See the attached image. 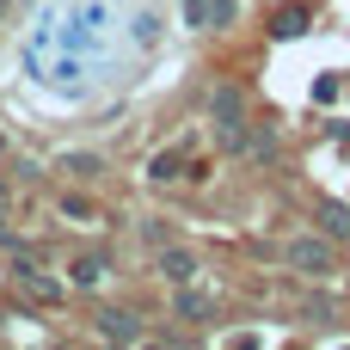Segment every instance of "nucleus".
<instances>
[{
	"mask_svg": "<svg viewBox=\"0 0 350 350\" xmlns=\"http://www.w3.org/2000/svg\"><path fill=\"white\" fill-rule=\"evenodd\" d=\"M0 215H6V191H0Z\"/></svg>",
	"mask_w": 350,
	"mask_h": 350,
	"instance_id": "9b49d317",
	"label": "nucleus"
},
{
	"mask_svg": "<svg viewBox=\"0 0 350 350\" xmlns=\"http://www.w3.org/2000/svg\"><path fill=\"white\" fill-rule=\"evenodd\" d=\"M209 314H215V295H203V289L178 283V320H209Z\"/></svg>",
	"mask_w": 350,
	"mask_h": 350,
	"instance_id": "20e7f679",
	"label": "nucleus"
},
{
	"mask_svg": "<svg viewBox=\"0 0 350 350\" xmlns=\"http://www.w3.org/2000/svg\"><path fill=\"white\" fill-rule=\"evenodd\" d=\"M185 18L191 25H209V0H185Z\"/></svg>",
	"mask_w": 350,
	"mask_h": 350,
	"instance_id": "9d476101",
	"label": "nucleus"
},
{
	"mask_svg": "<svg viewBox=\"0 0 350 350\" xmlns=\"http://www.w3.org/2000/svg\"><path fill=\"white\" fill-rule=\"evenodd\" d=\"M12 277H18V289H25L31 301H62V283H55V277H43L37 265H18Z\"/></svg>",
	"mask_w": 350,
	"mask_h": 350,
	"instance_id": "7ed1b4c3",
	"label": "nucleus"
},
{
	"mask_svg": "<svg viewBox=\"0 0 350 350\" xmlns=\"http://www.w3.org/2000/svg\"><path fill=\"white\" fill-rule=\"evenodd\" d=\"M160 271H166L172 283H191V277H197V258H191V252H166V258H160Z\"/></svg>",
	"mask_w": 350,
	"mask_h": 350,
	"instance_id": "423d86ee",
	"label": "nucleus"
},
{
	"mask_svg": "<svg viewBox=\"0 0 350 350\" xmlns=\"http://www.w3.org/2000/svg\"><path fill=\"white\" fill-rule=\"evenodd\" d=\"M289 265L295 271H332V246H320V240H289Z\"/></svg>",
	"mask_w": 350,
	"mask_h": 350,
	"instance_id": "f03ea898",
	"label": "nucleus"
},
{
	"mask_svg": "<svg viewBox=\"0 0 350 350\" xmlns=\"http://www.w3.org/2000/svg\"><path fill=\"white\" fill-rule=\"evenodd\" d=\"M98 332H105V338H117V345H129V338H142L129 314H98Z\"/></svg>",
	"mask_w": 350,
	"mask_h": 350,
	"instance_id": "39448f33",
	"label": "nucleus"
},
{
	"mask_svg": "<svg viewBox=\"0 0 350 350\" xmlns=\"http://www.w3.org/2000/svg\"><path fill=\"white\" fill-rule=\"evenodd\" d=\"M148 172H154V178H172V172H178V160H172V154H154V166H148Z\"/></svg>",
	"mask_w": 350,
	"mask_h": 350,
	"instance_id": "1a4fd4ad",
	"label": "nucleus"
},
{
	"mask_svg": "<svg viewBox=\"0 0 350 350\" xmlns=\"http://www.w3.org/2000/svg\"><path fill=\"white\" fill-rule=\"evenodd\" d=\"M62 172H74V178H98V160H92V154H74V160H62Z\"/></svg>",
	"mask_w": 350,
	"mask_h": 350,
	"instance_id": "0eeeda50",
	"label": "nucleus"
},
{
	"mask_svg": "<svg viewBox=\"0 0 350 350\" xmlns=\"http://www.w3.org/2000/svg\"><path fill=\"white\" fill-rule=\"evenodd\" d=\"M98 277H105L98 258H80V265H74V283H98Z\"/></svg>",
	"mask_w": 350,
	"mask_h": 350,
	"instance_id": "6e6552de",
	"label": "nucleus"
},
{
	"mask_svg": "<svg viewBox=\"0 0 350 350\" xmlns=\"http://www.w3.org/2000/svg\"><path fill=\"white\" fill-rule=\"evenodd\" d=\"M209 117H215V129L246 123V98H240V86H209Z\"/></svg>",
	"mask_w": 350,
	"mask_h": 350,
	"instance_id": "f257e3e1",
	"label": "nucleus"
}]
</instances>
